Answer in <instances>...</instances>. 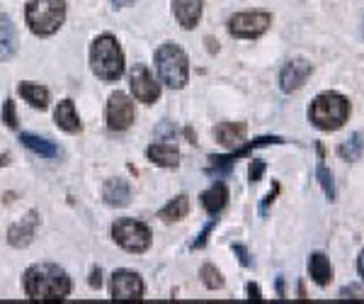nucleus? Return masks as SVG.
Masks as SVG:
<instances>
[{
	"mask_svg": "<svg viewBox=\"0 0 364 304\" xmlns=\"http://www.w3.org/2000/svg\"><path fill=\"white\" fill-rule=\"evenodd\" d=\"M22 283H25V295L34 302H63L73 292V280L54 263L29 266Z\"/></svg>",
	"mask_w": 364,
	"mask_h": 304,
	"instance_id": "obj_1",
	"label": "nucleus"
},
{
	"mask_svg": "<svg viewBox=\"0 0 364 304\" xmlns=\"http://www.w3.org/2000/svg\"><path fill=\"white\" fill-rule=\"evenodd\" d=\"M90 68L97 78L107 80V83L124 75V51H122L117 37L112 34L95 37V42L90 44Z\"/></svg>",
	"mask_w": 364,
	"mask_h": 304,
	"instance_id": "obj_2",
	"label": "nucleus"
},
{
	"mask_svg": "<svg viewBox=\"0 0 364 304\" xmlns=\"http://www.w3.org/2000/svg\"><path fill=\"white\" fill-rule=\"evenodd\" d=\"M68 0H27L25 22L37 37H51L66 22Z\"/></svg>",
	"mask_w": 364,
	"mask_h": 304,
	"instance_id": "obj_3",
	"label": "nucleus"
},
{
	"mask_svg": "<svg viewBox=\"0 0 364 304\" xmlns=\"http://www.w3.org/2000/svg\"><path fill=\"white\" fill-rule=\"evenodd\" d=\"M156 71L161 83H166L173 90L187 85L190 80V58H187L185 49L175 42H166L158 46L156 51Z\"/></svg>",
	"mask_w": 364,
	"mask_h": 304,
	"instance_id": "obj_4",
	"label": "nucleus"
},
{
	"mask_svg": "<svg viewBox=\"0 0 364 304\" xmlns=\"http://www.w3.org/2000/svg\"><path fill=\"white\" fill-rule=\"evenodd\" d=\"M350 103L340 93H321L309 108V120L321 132H336L348 122Z\"/></svg>",
	"mask_w": 364,
	"mask_h": 304,
	"instance_id": "obj_5",
	"label": "nucleus"
},
{
	"mask_svg": "<svg viewBox=\"0 0 364 304\" xmlns=\"http://www.w3.org/2000/svg\"><path fill=\"white\" fill-rule=\"evenodd\" d=\"M112 239L117 246H122L127 253H146L154 243V234H151L149 224L132 217L117 219L112 224Z\"/></svg>",
	"mask_w": 364,
	"mask_h": 304,
	"instance_id": "obj_6",
	"label": "nucleus"
},
{
	"mask_svg": "<svg viewBox=\"0 0 364 304\" xmlns=\"http://www.w3.org/2000/svg\"><path fill=\"white\" fill-rule=\"evenodd\" d=\"M272 25V15L265 10H252V13H238L228 22V32L236 39H257Z\"/></svg>",
	"mask_w": 364,
	"mask_h": 304,
	"instance_id": "obj_7",
	"label": "nucleus"
},
{
	"mask_svg": "<svg viewBox=\"0 0 364 304\" xmlns=\"http://www.w3.org/2000/svg\"><path fill=\"white\" fill-rule=\"evenodd\" d=\"M146 285L141 280L139 273L127 271V268H119V271L112 273L109 278V295L117 302H139L144 300Z\"/></svg>",
	"mask_w": 364,
	"mask_h": 304,
	"instance_id": "obj_8",
	"label": "nucleus"
},
{
	"mask_svg": "<svg viewBox=\"0 0 364 304\" xmlns=\"http://www.w3.org/2000/svg\"><path fill=\"white\" fill-rule=\"evenodd\" d=\"M105 120H107V127L112 132H124L134 125L136 120V108H134V100L127 95V93H112L107 100V110H105Z\"/></svg>",
	"mask_w": 364,
	"mask_h": 304,
	"instance_id": "obj_9",
	"label": "nucleus"
},
{
	"mask_svg": "<svg viewBox=\"0 0 364 304\" xmlns=\"http://www.w3.org/2000/svg\"><path fill=\"white\" fill-rule=\"evenodd\" d=\"M129 85H132V95L144 105H154L161 98V83L151 75L144 63H136L129 73Z\"/></svg>",
	"mask_w": 364,
	"mask_h": 304,
	"instance_id": "obj_10",
	"label": "nucleus"
},
{
	"mask_svg": "<svg viewBox=\"0 0 364 304\" xmlns=\"http://www.w3.org/2000/svg\"><path fill=\"white\" fill-rule=\"evenodd\" d=\"M284 139L282 137H257V139H252V142H245V144H240L236 146V149H231V154L228 156H211V171H219V173H226V171H231V166L236 163L238 159H243V156H248L250 151H255V149H260V146H269V144H282Z\"/></svg>",
	"mask_w": 364,
	"mask_h": 304,
	"instance_id": "obj_11",
	"label": "nucleus"
},
{
	"mask_svg": "<svg viewBox=\"0 0 364 304\" xmlns=\"http://www.w3.org/2000/svg\"><path fill=\"white\" fill-rule=\"evenodd\" d=\"M314 73V66L306 58H291L284 63V68L279 71V88L282 93H294L309 80V75Z\"/></svg>",
	"mask_w": 364,
	"mask_h": 304,
	"instance_id": "obj_12",
	"label": "nucleus"
},
{
	"mask_svg": "<svg viewBox=\"0 0 364 304\" xmlns=\"http://www.w3.org/2000/svg\"><path fill=\"white\" fill-rule=\"evenodd\" d=\"M37 226H39V212L29 209L25 217H22L20 221H15V224L8 229V243L13 248H27L29 243L34 241Z\"/></svg>",
	"mask_w": 364,
	"mask_h": 304,
	"instance_id": "obj_13",
	"label": "nucleus"
},
{
	"mask_svg": "<svg viewBox=\"0 0 364 304\" xmlns=\"http://www.w3.org/2000/svg\"><path fill=\"white\" fill-rule=\"evenodd\" d=\"M204 0H173V15L182 29H195L202 20Z\"/></svg>",
	"mask_w": 364,
	"mask_h": 304,
	"instance_id": "obj_14",
	"label": "nucleus"
},
{
	"mask_svg": "<svg viewBox=\"0 0 364 304\" xmlns=\"http://www.w3.org/2000/svg\"><path fill=\"white\" fill-rule=\"evenodd\" d=\"M54 122H56L58 130H63L66 134H78L80 130H83V125H80V117H78V110H75V103L68 100V98L56 105Z\"/></svg>",
	"mask_w": 364,
	"mask_h": 304,
	"instance_id": "obj_15",
	"label": "nucleus"
},
{
	"mask_svg": "<svg viewBox=\"0 0 364 304\" xmlns=\"http://www.w3.org/2000/svg\"><path fill=\"white\" fill-rule=\"evenodd\" d=\"M245 132H248L245 122H221V125H216L214 137L226 149H236L245 142Z\"/></svg>",
	"mask_w": 364,
	"mask_h": 304,
	"instance_id": "obj_16",
	"label": "nucleus"
},
{
	"mask_svg": "<svg viewBox=\"0 0 364 304\" xmlns=\"http://www.w3.org/2000/svg\"><path fill=\"white\" fill-rule=\"evenodd\" d=\"M102 200L109 207H127L132 202V188L124 178H109L102 188Z\"/></svg>",
	"mask_w": 364,
	"mask_h": 304,
	"instance_id": "obj_17",
	"label": "nucleus"
},
{
	"mask_svg": "<svg viewBox=\"0 0 364 304\" xmlns=\"http://www.w3.org/2000/svg\"><path fill=\"white\" fill-rule=\"evenodd\" d=\"M17 46H20V39H17L15 22L10 20L8 15L0 13V61H8V58H13Z\"/></svg>",
	"mask_w": 364,
	"mask_h": 304,
	"instance_id": "obj_18",
	"label": "nucleus"
},
{
	"mask_svg": "<svg viewBox=\"0 0 364 304\" xmlns=\"http://www.w3.org/2000/svg\"><path fill=\"white\" fill-rule=\"evenodd\" d=\"M146 156H149L151 163L161 168H178L180 163V151L175 149L173 144H166V142H156L146 149Z\"/></svg>",
	"mask_w": 364,
	"mask_h": 304,
	"instance_id": "obj_19",
	"label": "nucleus"
},
{
	"mask_svg": "<svg viewBox=\"0 0 364 304\" xmlns=\"http://www.w3.org/2000/svg\"><path fill=\"white\" fill-rule=\"evenodd\" d=\"M17 93L25 103L32 105L34 110H46L49 108V100H51V93L46 85H39V83H32V80H25V83L17 85Z\"/></svg>",
	"mask_w": 364,
	"mask_h": 304,
	"instance_id": "obj_20",
	"label": "nucleus"
},
{
	"mask_svg": "<svg viewBox=\"0 0 364 304\" xmlns=\"http://www.w3.org/2000/svg\"><path fill=\"white\" fill-rule=\"evenodd\" d=\"M20 142L27 146L32 154L42 156V159H56L58 156V146L51 142V139H44V137H37V134H20Z\"/></svg>",
	"mask_w": 364,
	"mask_h": 304,
	"instance_id": "obj_21",
	"label": "nucleus"
},
{
	"mask_svg": "<svg viewBox=\"0 0 364 304\" xmlns=\"http://www.w3.org/2000/svg\"><path fill=\"white\" fill-rule=\"evenodd\" d=\"M202 204H204V209H207L211 217H216V214H219L221 209L228 204V188L224 183H216L214 188L202 192Z\"/></svg>",
	"mask_w": 364,
	"mask_h": 304,
	"instance_id": "obj_22",
	"label": "nucleus"
},
{
	"mask_svg": "<svg viewBox=\"0 0 364 304\" xmlns=\"http://www.w3.org/2000/svg\"><path fill=\"white\" fill-rule=\"evenodd\" d=\"M309 271H311V278L316 280V285H321V288L331 285L333 266H331V261H328L323 253H314V256H311V258H309Z\"/></svg>",
	"mask_w": 364,
	"mask_h": 304,
	"instance_id": "obj_23",
	"label": "nucleus"
},
{
	"mask_svg": "<svg viewBox=\"0 0 364 304\" xmlns=\"http://www.w3.org/2000/svg\"><path fill=\"white\" fill-rule=\"evenodd\" d=\"M187 212H190V197L187 195H178L175 200H170L166 207L158 212V217L163 221H180L187 217Z\"/></svg>",
	"mask_w": 364,
	"mask_h": 304,
	"instance_id": "obj_24",
	"label": "nucleus"
},
{
	"mask_svg": "<svg viewBox=\"0 0 364 304\" xmlns=\"http://www.w3.org/2000/svg\"><path fill=\"white\" fill-rule=\"evenodd\" d=\"M338 154H340V159H345V161H360L364 156V134L357 132V134H352L350 139H345V142L340 144Z\"/></svg>",
	"mask_w": 364,
	"mask_h": 304,
	"instance_id": "obj_25",
	"label": "nucleus"
},
{
	"mask_svg": "<svg viewBox=\"0 0 364 304\" xmlns=\"http://www.w3.org/2000/svg\"><path fill=\"white\" fill-rule=\"evenodd\" d=\"M316 173H318V183L323 192H326V197L331 202H336V180H333V173L326 168V163H323V146L318 144V168H316Z\"/></svg>",
	"mask_w": 364,
	"mask_h": 304,
	"instance_id": "obj_26",
	"label": "nucleus"
},
{
	"mask_svg": "<svg viewBox=\"0 0 364 304\" xmlns=\"http://www.w3.org/2000/svg\"><path fill=\"white\" fill-rule=\"evenodd\" d=\"M199 278H202V283H204V288H207V290H221V288H224V276H221L219 268H214L211 263L202 266Z\"/></svg>",
	"mask_w": 364,
	"mask_h": 304,
	"instance_id": "obj_27",
	"label": "nucleus"
},
{
	"mask_svg": "<svg viewBox=\"0 0 364 304\" xmlns=\"http://www.w3.org/2000/svg\"><path fill=\"white\" fill-rule=\"evenodd\" d=\"M0 120L10 127V130H17L20 127V120H17V112H15V103L13 100H5L3 110H0Z\"/></svg>",
	"mask_w": 364,
	"mask_h": 304,
	"instance_id": "obj_28",
	"label": "nucleus"
},
{
	"mask_svg": "<svg viewBox=\"0 0 364 304\" xmlns=\"http://www.w3.org/2000/svg\"><path fill=\"white\" fill-rule=\"evenodd\" d=\"M233 253L238 256V261H240V266H243V268H252V266H255V261H252V256L248 253V248L240 246V243H233Z\"/></svg>",
	"mask_w": 364,
	"mask_h": 304,
	"instance_id": "obj_29",
	"label": "nucleus"
},
{
	"mask_svg": "<svg viewBox=\"0 0 364 304\" xmlns=\"http://www.w3.org/2000/svg\"><path fill=\"white\" fill-rule=\"evenodd\" d=\"M262 173H265V163L252 159L250 166H248V175H250V183H257V180L262 178Z\"/></svg>",
	"mask_w": 364,
	"mask_h": 304,
	"instance_id": "obj_30",
	"label": "nucleus"
},
{
	"mask_svg": "<svg viewBox=\"0 0 364 304\" xmlns=\"http://www.w3.org/2000/svg\"><path fill=\"white\" fill-rule=\"evenodd\" d=\"M340 297H345V300H364V290L357 288V285H348V288L340 290Z\"/></svg>",
	"mask_w": 364,
	"mask_h": 304,
	"instance_id": "obj_31",
	"label": "nucleus"
},
{
	"mask_svg": "<svg viewBox=\"0 0 364 304\" xmlns=\"http://www.w3.org/2000/svg\"><path fill=\"white\" fill-rule=\"evenodd\" d=\"M214 226H216V219H211L209 224H207V229H204L202 234H199V239H197L195 243H192V248H202L204 243H207V239H209V234H211V229H214Z\"/></svg>",
	"mask_w": 364,
	"mask_h": 304,
	"instance_id": "obj_32",
	"label": "nucleus"
},
{
	"mask_svg": "<svg viewBox=\"0 0 364 304\" xmlns=\"http://www.w3.org/2000/svg\"><path fill=\"white\" fill-rule=\"evenodd\" d=\"M277 192H279V185L274 183V190H272V192H267L265 200H262V204H260V214H262V217H265V214H267V207L274 202V197H277Z\"/></svg>",
	"mask_w": 364,
	"mask_h": 304,
	"instance_id": "obj_33",
	"label": "nucleus"
},
{
	"mask_svg": "<svg viewBox=\"0 0 364 304\" xmlns=\"http://www.w3.org/2000/svg\"><path fill=\"white\" fill-rule=\"evenodd\" d=\"M100 285H102V271H100V268H92V273H90V288L100 290Z\"/></svg>",
	"mask_w": 364,
	"mask_h": 304,
	"instance_id": "obj_34",
	"label": "nucleus"
},
{
	"mask_svg": "<svg viewBox=\"0 0 364 304\" xmlns=\"http://www.w3.org/2000/svg\"><path fill=\"white\" fill-rule=\"evenodd\" d=\"M245 290H248V297H250V300H255V302H260L262 300V295H260V288H257V285H248V288H245Z\"/></svg>",
	"mask_w": 364,
	"mask_h": 304,
	"instance_id": "obj_35",
	"label": "nucleus"
},
{
	"mask_svg": "<svg viewBox=\"0 0 364 304\" xmlns=\"http://www.w3.org/2000/svg\"><path fill=\"white\" fill-rule=\"evenodd\" d=\"M357 271H360V276H362V280H364V251L360 253V261H357Z\"/></svg>",
	"mask_w": 364,
	"mask_h": 304,
	"instance_id": "obj_36",
	"label": "nucleus"
},
{
	"mask_svg": "<svg viewBox=\"0 0 364 304\" xmlns=\"http://www.w3.org/2000/svg\"><path fill=\"white\" fill-rule=\"evenodd\" d=\"M114 8H124V5H132V0H112Z\"/></svg>",
	"mask_w": 364,
	"mask_h": 304,
	"instance_id": "obj_37",
	"label": "nucleus"
}]
</instances>
